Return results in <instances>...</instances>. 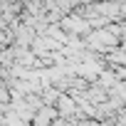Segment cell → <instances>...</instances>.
Instances as JSON below:
<instances>
[{"instance_id":"1","label":"cell","mask_w":126,"mask_h":126,"mask_svg":"<svg viewBox=\"0 0 126 126\" xmlns=\"http://www.w3.org/2000/svg\"><path fill=\"white\" fill-rule=\"evenodd\" d=\"M106 67L109 69H119V67H126V52L121 49V47H116V49H111L106 57Z\"/></svg>"},{"instance_id":"2","label":"cell","mask_w":126,"mask_h":126,"mask_svg":"<svg viewBox=\"0 0 126 126\" xmlns=\"http://www.w3.org/2000/svg\"><path fill=\"white\" fill-rule=\"evenodd\" d=\"M96 84L104 87V89H114V87L121 84V82H119V77H116V69H109V67H106V69L99 74V82H96Z\"/></svg>"},{"instance_id":"3","label":"cell","mask_w":126,"mask_h":126,"mask_svg":"<svg viewBox=\"0 0 126 126\" xmlns=\"http://www.w3.org/2000/svg\"><path fill=\"white\" fill-rule=\"evenodd\" d=\"M40 96H42V101H45V106H57V101H59V96H62V92H59L57 87H45Z\"/></svg>"},{"instance_id":"4","label":"cell","mask_w":126,"mask_h":126,"mask_svg":"<svg viewBox=\"0 0 126 126\" xmlns=\"http://www.w3.org/2000/svg\"><path fill=\"white\" fill-rule=\"evenodd\" d=\"M121 20H126V0H121Z\"/></svg>"}]
</instances>
